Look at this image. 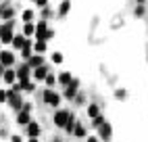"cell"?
I'll return each mask as SVG.
<instances>
[{"mask_svg":"<svg viewBox=\"0 0 148 142\" xmlns=\"http://www.w3.org/2000/svg\"><path fill=\"white\" fill-rule=\"evenodd\" d=\"M42 98H44L46 105H50V107H54V109H58V105H61V94H58L54 88H46L44 94H42Z\"/></svg>","mask_w":148,"mask_h":142,"instance_id":"cell-1","label":"cell"},{"mask_svg":"<svg viewBox=\"0 0 148 142\" xmlns=\"http://www.w3.org/2000/svg\"><path fill=\"white\" fill-rule=\"evenodd\" d=\"M23 103H25V100L21 98V94H19V92H13V90H8V107H11V109H15L17 111V113H19V111H21L23 109Z\"/></svg>","mask_w":148,"mask_h":142,"instance_id":"cell-2","label":"cell"},{"mask_svg":"<svg viewBox=\"0 0 148 142\" xmlns=\"http://www.w3.org/2000/svg\"><path fill=\"white\" fill-rule=\"evenodd\" d=\"M77 94H79V79L73 77V82L65 88V98H67V100H75Z\"/></svg>","mask_w":148,"mask_h":142,"instance_id":"cell-3","label":"cell"},{"mask_svg":"<svg viewBox=\"0 0 148 142\" xmlns=\"http://www.w3.org/2000/svg\"><path fill=\"white\" fill-rule=\"evenodd\" d=\"M69 111H65V109H56V113H54V117H52V121H54V125L56 128H65V123H67V119H69Z\"/></svg>","mask_w":148,"mask_h":142,"instance_id":"cell-4","label":"cell"},{"mask_svg":"<svg viewBox=\"0 0 148 142\" xmlns=\"http://www.w3.org/2000/svg\"><path fill=\"white\" fill-rule=\"evenodd\" d=\"M13 38H15L13 29L6 27L4 23H0V42H2V44H13Z\"/></svg>","mask_w":148,"mask_h":142,"instance_id":"cell-5","label":"cell"},{"mask_svg":"<svg viewBox=\"0 0 148 142\" xmlns=\"http://www.w3.org/2000/svg\"><path fill=\"white\" fill-rule=\"evenodd\" d=\"M32 73H34V69L29 67L27 63H23L21 67L17 69V82H27V79H32Z\"/></svg>","mask_w":148,"mask_h":142,"instance_id":"cell-6","label":"cell"},{"mask_svg":"<svg viewBox=\"0 0 148 142\" xmlns=\"http://www.w3.org/2000/svg\"><path fill=\"white\" fill-rule=\"evenodd\" d=\"M98 138L104 140V142H108V140L113 138V125L108 123V121H104V123L98 128Z\"/></svg>","mask_w":148,"mask_h":142,"instance_id":"cell-7","label":"cell"},{"mask_svg":"<svg viewBox=\"0 0 148 142\" xmlns=\"http://www.w3.org/2000/svg\"><path fill=\"white\" fill-rule=\"evenodd\" d=\"M15 61H17V57H15L13 50H2V52H0V63L4 67H13Z\"/></svg>","mask_w":148,"mask_h":142,"instance_id":"cell-8","label":"cell"},{"mask_svg":"<svg viewBox=\"0 0 148 142\" xmlns=\"http://www.w3.org/2000/svg\"><path fill=\"white\" fill-rule=\"evenodd\" d=\"M48 23H46V19H42V21H38V25H36V40H46V34H48Z\"/></svg>","mask_w":148,"mask_h":142,"instance_id":"cell-9","label":"cell"},{"mask_svg":"<svg viewBox=\"0 0 148 142\" xmlns=\"http://www.w3.org/2000/svg\"><path fill=\"white\" fill-rule=\"evenodd\" d=\"M48 73H50V69H48L46 65H42V67H36V69H34V73H32V77L36 79V82H44Z\"/></svg>","mask_w":148,"mask_h":142,"instance_id":"cell-10","label":"cell"},{"mask_svg":"<svg viewBox=\"0 0 148 142\" xmlns=\"http://www.w3.org/2000/svg\"><path fill=\"white\" fill-rule=\"evenodd\" d=\"M25 130H27V138H40V134H42V128L38 121H32Z\"/></svg>","mask_w":148,"mask_h":142,"instance_id":"cell-11","label":"cell"},{"mask_svg":"<svg viewBox=\"0 0 148 142\" xmlns=\"http://www.w3.org/2000/svg\"><path fill=\"white\" fill-rule=\"evenodd\" d=\"M2 79H4V84H8V86H13V84L17 82V69H13V67H6V71H4V75H2Z\"/></svg>","mask_w":148,"mask_h":142,"instance_id":"cell-12","label":"cell"},{"mask_svg":"<svg viewBox=\"0 0 148 142\" xmlns=\"http://www.w3.org/2000/svg\"><path fill=\"white\" fill-rule=\"evenodd\" d=\"M32 121H34L32 119V113H27V111H19V113H17V123L19 125H25L27 128Z\"/></svg>","mask_w":148,"mask_h":142,"instance_id":"cell-13","label":"cell"},{"mask_svg":"<svg viewBox=\"0 0 148 142\" xmlns=\"http://www.w3.org/2000/svg\"><path fill=\"white\" fill-rule=\"evenodd\" d=\"M56 77H58V84H61L63 88H67L69 84L73 82V75H71V71H61V73H58Z\"/></svg>","mask_w":148,"mask_h":142,"instance_id":"cell-14","label":"cell"},{"mask_svg":"<svg viewBox=\"0 0 148 142\" xmlns=\"http://www.w3.org/2000/svg\"><path fill=\"white\" fill-rule=\"evenodd\" d=\"M27 65L32 67V69H36V67H42V65H44V57H42V54H36V52H34V54H32V59L27 61Z\"/></svg>","mask_w":148,"mask_h":142,"instance_id":"cell-15","label":"cell"},{"mask_svg":"<svg viewBox=\"0 0 148 142\" xmlns=\"http://www.w3.org/2000/svg\"><path fill=\"white\" fill-rule=\"evenodd\" d=\"M46 48H48V42H46V40H36V42H34V52H36V54H44Z\"/></svg>","mask_w":148,"mask_h":142,"instance_id":"cell-16","label":"cell"},{"mask_svg":"<svg viewBox=\"0 0 148 142\" xmlns=\"http://www.w3.org/2000/svg\"><path fill=\"white\" fill-rule=\"evenodd\" d=\"M25 40H27V38H25L23 34H15V38H13V48H15V50H21V48L25 46Z\"/></svg>","mask_w":148,"mask_h":142,"instance_id":"cell-17","label":"cell"},{"mask_svg":"<svg viewBox=\"0 0 148 142\" xmlns=\"http://www.w3.org/2000/svg\"><path fill=\"white\" fill-rule=\"evenodd\" d=\"M75 125H77V119H75V115L71 113V115H69V119H67V123H65V132H67V134H73V130H75Z\"/></svg>","mask_w":148,"mask_h":142,"instance_id":"cell-18","label":"cell"},{"mask_svg":"<svg viewBox=\"0 0 148 142\" xmlns=\"http://www.w3.org/2000/svg\"><path fill=\"white\" fill-rule=\"evenodd\" d=\"M98 115H100V107H98L96 103H90V105H88V117L94 119V117H98Z\"/></svg>","mask_w":148,"mask_h":142,"instance_id":"cell-19","label":"cell"},{"mask_svg":"<svg viewBox=\"0 0 148 142\" xmlns=\"http://www.w3.org/2000/svg\"><path fill=\"white\" fill-rule=\"evenodd\" d=\"M69 8H71V0H63L61 6H58V17H65L69 13Z\"/></svg>","mask_w":148,"mask_h":142,"instance_id":"cell-20","label":"cell"},{"mask_svg":"<svg viewBox=\"0 0 148 142\" xmlns=\"http://www.w3.org/2000/svg\"><path fill=\"white\" fill-rule=\"evenodd\" d=\"M73 136H75V138H86V128H84L82 121H77V125H75V130H73Z\"/></svg>","mask_w":148,"mask_h":142,"instance_id":"cell-21","label":"cell"},{"mask_svg":"<svg viewBox=\"0 0 148 142\" xmlns=\"http://www.w3.org/2000/svg\"><path fill=\"white\" fill-rule=\"evenodd\" d=\"M19 84H21V90H23V92H34V90H36V82H34V79H27V82H19Z\"/></svg>","mask_w":148,"mask_h":142,"instance_id":"cell-22","label":"cell"},{"mask_svg":"<svg viewBox=\"0 0 148 142\" xmlns=\"http://www.w3.org/2000/svg\"><path fill=\"white\" fill-rule=\"evenodd\" d=\"M23 36H25V38L36 36V25H34V23H25V25H23Z\"/></svg>","mask_w":148,"mask_h":142,"instance_id":"cell-23","label":"cell"},{"mask_svg":"<svg viewBox=\"0 0 148 142\" xmlns=\"http://www.w3.org/2000/svg\"><path fill=\"white\" fill-rule=\"evenodd\" d=\"M44 84H46L48 88H52L54 84H58V77H56V75L52 73V71H50V73H48V75H46V79H44Z\"/></svg>","mask_w":148,"mask_h":142,"instance_id":"cell-24","label":"cell"},{"mask_svg":"<svg viewBox=\"0 0 148 142\" xmlns=\"http://www.w3.org/2000/svg\"><path fill=\"white\" fill-rule=\"evenodd\" d=\"M21 19H23V23H34V11H32V8H27V11H23Z\"/></svg>","mask_w":148,"mask_h":142,"instance_id":"cell-25","label":"cell"},{"mask_svg":"<svg viewBox=\"0 0 148 142\" xmlns=\"http://www.w3.org/2000/svg\"><path fill=\"white\" fill-rule=\"evenodd\" d=\"M50 61L54 65H61L63 61H65V57H63V52H52V57H50Z\"/></svg>","mask_w":148,"mask_h":142,"instance_id":"cell-26","label":"cell"},{"mask_svg":"<svg viewBox=\"0 0 148 142\" xmlns=\"http://www.w3.org/2000/svg\"><path fill=\"white\" fill-rule=\"evenodd\" d=\"M115 98H117V100L127 98V90H125V88H117V90H115Z\"/></svg>","mask_w":148,"mask_h":142,"instance_id":"cell-27","label":"cell"},{"mask_svg":"<svg viewBox=\"0 0 148 142\" xmlns=\"http://www.w3.org/2000/svg\"><path fill=\"white\" fill-rule=\"evenodd\" d=\"M104 121H106V119H104L102 115H98V117H94V119H92V128H96V130H98V128H100V125L104 123Z\"/></svg>","mask_w":148,"mask_h":142,"instance_id":"cell-28","label":"cell"},{"mask_svg":"<svg viewBox=\"0 0 148 142\" xmlns=\"http://www.w3.org/2000/svg\"><path fill=\"white\" fill-rule=\"evenodd\" d=\"M4 103H8V90L0 88V105H4Z\"/></svg>","mask_w":148,"mask_h":142,"instance_id":"cell-29","label":"cell"},{"mask_svg":"<svg viewBox=\"0 0 148 142\" xmlns=\"http://www.w3.org/2000/svg\"><path fill=\"white\" fill-rule=\"evenodd\" d=\"M134 15H136V17H142V15H144V4H138L136 11H134Z\"/></svg>","mask_w":148,"mask_h":142,"instance_id":"cell-30","label":"cell"},{"mask_svg":"<svg viewBox=\"0 0 148 142\" xmlns=\"http://www.w3.org/2000/svg\"><path fill=\"white\" fill-rule=\"evenodd\" d=\"M50 15H52V11H50V8H48V6H46V8H42V17H44V19H48Z\"/></svg>","mask_w":148,"mask_h":142,"instance_id":"cell-31","label":"cell"},{"mask_svg":"<svg viewBox=\"0 0 148 142\" xmlns=\"http://www.w3.org/2000/svg\"><path fill=\"white\" fill-rule=\"evenodd\" d=\"M36 4L40 6V8H46L48 6V0H36Z\"/></svg>","mask_w":148,"mask_h":142,"instance_id":"cell-32","label":"cell"},{"mask_svg":"<svg viewBox=\"0 0 148 142\" xmlns=\"http://www.w3.org/2000/svg\"><path fill=\"white\" fill-rule=\"evenodd\" d=\"M84 100H86V98H84V94H82V92H79V94H77V96H75V103H77V105H82V103H84Z\"/></svg>","mask_w":148,"mask_h":142,"instance_id":"cell-33","label":"cell"},{"mask_svg":"<svg viewBox=\"0 0 148 142\" xmlns=\"http://www.w3.org/2000/svg\"><path fill=\"white\" fill-rule=\"evenodd\" d=\"M21 111H27V113H32V103H23V109Z\"/></svg>","mask_w":148,"mask_h":142,"instance_id":"cell-34","label":"cell"},{"mask_svg":"<svg viewBox=\"0 0 148 142\" xmlns=\"http://www.w3.org/2000/svg\"><path fill=\"white\" fill-rule=\"evenodd\" d=\"M98 140H100L98 136H88V140H86V142H98Z\"/></svg>","mask_w":148,"mask_h":142,"instance_id":"cell-35","label":"cell"},{"mask_svg":"<svg viewBox=\"0 0 148 142\" xmlns=\"http://www.w3.org/2000/svg\"><path fill=\"white\" fill-rule=\"evenodd\" d=\"M11 142H21V136H11Z\"/></svg>","mask_w":148,"mask_h":142,"instance_id":"cell-36","label":"cell"},{"mask_svg":"<svg viewBox=\"0 0 148 142\" xmlns=\"http://www.w3.org/2000/svg\"><path fill=\"white\" fill-rule=\"evenodd\" d=\"M4 71H6V67H4L2 63H0V77H2V75H4Z\"/></svg>","mask_w":148,"mask_h":142,"instance_id":"cell-37","label":"cell"},{"mask_svg":"<svg viewBox=\"0 0 148 142\" xmlns=\"http://www.w3.org/2000/svg\"><path fill=\"white\" fill-rule=\"evenodd\" d=\"M27 142H40V138H29Z\"/></svg>","mask_w":148,"mask_h":142,"instance_id":"cell-38","label":"cell"},{"mask_svg":"<svg viewBox=\"0 0 148 142\" xmlns=\"http://www.w3.org/2000/svg\"><path fill=\"white\" fill-rule=\"evenodd\" d=\"M136 2H138V4H144V2H146V0H136Z\"/></svg>","mask_w":148,"mask_h":142,"instance_id":"cell-39","label":"cell"},{"mask_svg":"<svg viewBox=\"0 0 148 142\" xmlns=\"http://www.w3.org/2000/svg\"><path fill=\"white\" fill-rule=\"evenodd\" d=\"M0 52H2V42H0Z\"/></svg>","mask_w":148,"mask_h":142,"instance_id":"cell-40","label":"cell"},{"mask_svg":"<svg viewBox=\"0 0 148 142\" xmlns=\"http://www.w3.org/2000/svg\"><path fill=\"white\" fill-rule=\"evenodd\" d=\"M52 142H58V140H52Z\"/></svg>","mask_w":148,"mask_h":142,"instance_id":"cell-41","label":"cell"}]
</instances>
